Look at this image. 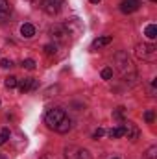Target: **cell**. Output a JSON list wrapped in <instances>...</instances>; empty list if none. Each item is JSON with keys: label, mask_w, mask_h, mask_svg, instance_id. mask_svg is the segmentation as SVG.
<instances>
[{"label": "cell", "mask_w": 157, "mask_h": 159, "mask_svg": "<svg viewBox=\"0 0 157 159\" xmlns=\"http://www.w3.org/2000/svg\"><path fill=\"white\" fill-rule=\"evenodd\" d=\"M135 54L139 59H144V61H154L157 57V46L152 43H142V44H137L135 48Z\"/></svg>", "instance_id": "cell-1"}, {"label": "cell", "mask_w": 157, "mask_h": 159, "mask_svg": "<svg viewBox=\"0 0 157 159\" xmlns=\"http://www.w3.org/2000/svg\"><path fill=\"white\" fill-rule=\"evenodd\" d=\"M67 117V113H65V109H61V107H54V109H50L46 115H44V124L50 128V129H56L57 126H59V122Z\"/></svg>", "instance_id": "cell-2"}, {"label": "cell", "mask_w": 157, "mask_h": 159, "mask_svg": "<svg viewBox=\"0 0 157 159\" xmlns=\"http://www.w3.org/2000/svg\"><path fill=\"white\" fill-rule=\"evenodd\" d=\"M65 6V0H41V9L46 15H57Z\"/></svg>", "instance_id": "cell-3"}, {"label": "cell", "mask_w": 157, "mask_h": 159, "mask_svg": "<svg viewBox=\"0 0 157 159\" xmlns=\"http://www.w3.org/2000/svg\"><path fill=\"white\" fill-rule=\"evenodd\" d=\"M65 157L67 159H92L91 154H89L85 148L76 146V144H70V146L65 148Z\"/></svg>", "instance_id": "cell-4"}, {"label": "cell", "mask_w": 157, "mask_h": 159, "mask_svg": "<svg viewBox=\"0 0 157 159\" xmlns=\"http://www.w3.org/2000/svg\"><path fill=\"white\" fill-rule=\"evenodd\" d=\"M17 87L20 89V93H28V91H35L39 87V81L34 78H24V80H17Z\"/></svg>", "instance_id": "cell-5"}, {"label": "cell", "mask_w": 157, "mask_h": 159, "mask_svg": "<svg viewBox=\"0 0 157 159\" xmlns=\"http://www.w3.org/2000/svg\"><path fill=\"white\" fill-rule=\"evenodd\" d=\"M122 126H124V135H128L129 141H137V139H139L141 129H139V126H137L135 122H126V124H122Z\"/></svg>", "instance_id": "cell-6"}, {"label": "cell", "mask_w": 157, "mask_h": 159, "mask_svg": "<svg viewBox=\"0 0 157 159\" xmlns=\"http://www.w3.org/2000/svg\"><path fill=\"white\" fill-rule=\"evenodd\" d=\"M139 7H141V2H139V0H124V2L120 4V11L126 13V15L135 13Z\"/></svg>", "instance_id": "cell-7"}, {"label": "cell", "mask_w": 157, "mask_h": 159, "mask_svg": "<svg viewBox=\"0 0 157 159\" xmlns=\"http://www.w3.org/2000/svg\"><path fill=\"white\" fill-rule=\"evenodd\" d=\"M50 34H52V37H56L57 41H63L70 32H69V28L67 26H61V24H56V26H52L50 28Z\"/></svg>", "instance_id": "cell-8"}, {"label": "cell", "mask_w": 157, "mask_h": 159, "mask_svg": "<svg viewBox=\"0 0 157 159\" xmlns=\"http://www.w3.org/2000/svg\"><path fill=\"white\" fill-rule=\"evenodd\" d=\"M11 15V6L7 0H0V22H6Z\"/></svg>", "instance_id": "cell-9"}, {"label": "cell", "mask_w": 157, "mask_h": 159, "mask_svg": "<svg viewBox=\"0 0 157 159\" xmlns=\"http://www.w3.org/2000/svg\"><path fill=\"white\" fill-rule=\"evenodd\" d=\"M113 41V37L111 35H104V37H98V39H94L92 41V50H96V48H102V46H107L109 43Z\"/></svg>", "instance_id": "cell-10"}, {"label": "cell", "mask_w": 157, "mask_h": 159, "mask_svg": "<svg viewBox=\"0 0 157 159\" xmlns=\"http://www.w3.org/2000/svg\"><path fill=\"white\" fill-rule=\"evenodd\" d=\"M20 34H22V37L32 39V37L35 35V28H34V24H30V22L22 24V26H20Z\"/></svg>", "instance_id": "cell-11"}, {"label": "cell", "mask_w": 157, "mask_h": 159, "mask_svg": "<svg viewBox=\"0 0 157 159\" xmlns=\"http://www.w3.org/2000/svg\"><path fill=\"white\" fill-rule=\"evenodd\" d=\"M70 128H72V122H70V119H69V117H65V119L59 122V126L56 128V131H57V133H67Z\"/></svg>", "instance_id": "cell-12"}, {"label": "cell", "mask_w": 157, "mask_h": 159, "mask_svg": "<svg viewBox=\"0 0 157 159\" xmlns=\"http://www.w3.org/2000/svg\"><path fill=\"white\" fill-rule=\"evenodd\" d=\"M144 35H146V37H148V39H155L157 37V26L155 24H148V26H146V30H144Z\"/></svg>", "instance_id": "cell-13"}, {"label": "cell", "mask_w": 157, "mask_h": 159, "mask_svg": "<svg viewBox=\"0 0 157 159\" xmlns=\"http://www.w3.org/2000/svg\"><path fill=\"white\" fill-rule=\"evenodd\" d=\"M109 137H111V139H120V137H124V126L111 128V129H109Z\"/></svg>", "instance_id": "cell-14"}, {"label": "cell", "mask_w": 157, "mask_h": 159, "mask_svg": "<svg viewBox=\"0 0 157 159\" xmlns=\"http://www.w3.org/2000/svg\"><path fill=\"white\" fill-rule=\"evenodd\" d=\"M157 157V146H150L144 154V159H155Z\"/></svg>", "instance_id": "cell-15"}, {"label": "cell", "mask_w": 157, "mask_h": 159, "mask_svg": "<svg viewBox=\"0 0 157 159\" xmlns=\"http://www.w3.org/2000/svg\"><path fill=\"white\" fill-rule=\"evenodd\" d=\"M6 87H7V89H15V87H17V78H15V76H7V78H6Z\"/></svg>", "instance_id": "cell-16"}, {"label": "cell", "mask_w": 157, "mask_h": 159, "mask_svg": "<svg viewBox=\"0 0 157 159\" xmlns=\"http://www.w3.org/2000/svg\"><path fill=\"white\" fill-rule=\"evenodd\" d=\"M9 135H11V133H9V129H7V128H4V129L0 131V146H2V144L9 139Z\"/></svg>", "instance_id": "cell-17"}, {"label": "cell", "mask_w": 157, "mask_h": 159, "mask_svg": "<svg viewBox=\"0 0 157 159\" xmlns=\"http://www.w3.org/2000/svg\"><path fill=\"white\" fill-rule=\"evenodd\" d=\"M22 67H24L26 70H34V69H35V61H34V59H24V61H22Z\"/></svg>", "instance_id": "cell-18"}, {"label": "cell", "mask_w": 157, "mask_h": 159, "mask_svg": "<svg viewBox=\"0 0 157 159\" xmlns=\"http://www.w3.org/2000/svg\"><path fill=\"white\" fill-rule=\"evenodd\" d=\"M124 115H126V109H124V107H117V109L113 111V117H115V119H118V120L124 119Z\"/></svg>", "instance_id": "cell-19"}, {"label": "cell", "mask_w": 157, "mask_h": 159, "mask_svg": "<svg viewBox=\"0 0 157 159\" xmlns=\"http://www.w3.org/2000/svg\"><path fill=\"white\" fill-rule=\"evenodd\" d=\"M44 52H46V56L56 54V52H57V44H46V46H44Z\"/></svg>", "instance_id": "cell-20"}, {"label": "cell", "mask_w": 157, "mask_h": 159, "mask_svg": "<svg viewBox=\"0 0 157 159\" xmlns=\"http://www.w3.org/2000/svg\"><path fill=\"white\" fill-rule=\"evenodd\" d=\"M154 119H155V113H154L152 109H148V111L144 113V120H146L148 124H152V122H154Z\"/></svg>", "instance_id": "cell-21"}, {"label": "cell", "mask_w": 157, "mask_h": 159, "mask_svg": "<svg viewBox=\"0 0 157 159\" xmlns=\"http://www.w3.org/2000/svg\"><path fill=\"white\" fill-rule=\"evenodd\" d=\"M102 78L104 80H111L113 78V69H104V70H102Z\"/></svg>", "instance_id": "cell-22"}, {"label": "cell", "mask_w": 157, "mask_h": 159, "mask_svg": "<svg viewBox=\"0 0 157 159\" xmlns=\"http://www.w3.org/2000/svg\"><path fill=\"white\" fill-rule=\"evenodd\" d=\"M0 67L2 69H9V67H13V63H11V59H0Z\"/></svg>", "instance_id": "cell-23"}, {"label": "cell", "mask_w": 157, "mask_h": 159, "mask_svg": "<svg viewBox=\"0 0 157 159\" xmlns=\"http://www.w3.org/2000/svg\"><path fill=\"white\" fill-rule=\"evenodd\" d=\"M104 133H105V129H104V128H98V129H96V131L92 133V139H100V137H102Z\"/></svg>", "instance_id": "cell-24"}, {"label": "cell", "mask_w": 157, "mask_h": 159, "mask_svg": "<svg viewBox=\"0 0 157 159\" xmlns=\"http://www.w3.org/2000/svg\"><path fill=\"white\" fill-rule=\"evenodd\" d=\"M89 2H92V4H98V2H102V0H89Z\"/></svg>", "instance_id": "cell-25"}, {"label": "cell", "mask_w": 157, "mask_h": 159, "mask_svg": "<svg viewBox=\"0 0 157 159\" xmlns=\"http://www.w3.org/2000/svg\"><path fill=\"white\" fill-rule=\"evenodd\" d=\"M0 159H7V157H6V156H2V154H0Z\"/></svg>", "instance_id": "cell-26"}, {"label": "cell", "mask_w": 157, "mask_h": 159, "mask_svg": "<svg viewBox=\"0 0 157 159\" xmlns=\"http://www.w3.org/2000/svg\"><path fill=\"white\" fill-rule=\"evenodd\" d=\"M150 2H157V0H150Z\"/></svg>", "instance_id": "cell-27"}, {"label": "cell", "mask_w": 157, "mask_h": 159, "mask_svg": "<svg viewBox=\"0 0 157 159\" xmlns=\"http://www.w3.org/2000/svg\"><path fill=\"white\" fill-rule=\"evenodd\" d=\"M113 159H118V157H113Z\"/></svg>", "instance_id": "cell-28"}, {"label": "cell", "mask_w": 157, "mask_h": 159, "mask_svg": "<svg viewBox=\"0 0 157 159\" xmlns=\"http://www.w3.org/2000/svg\"><path fill=\"white\" fill-rule=\"evenodd\" d=\"M32 2H34V0H32Z\"/></svg>", "instance_id": "cell-29"}]
</instances>
